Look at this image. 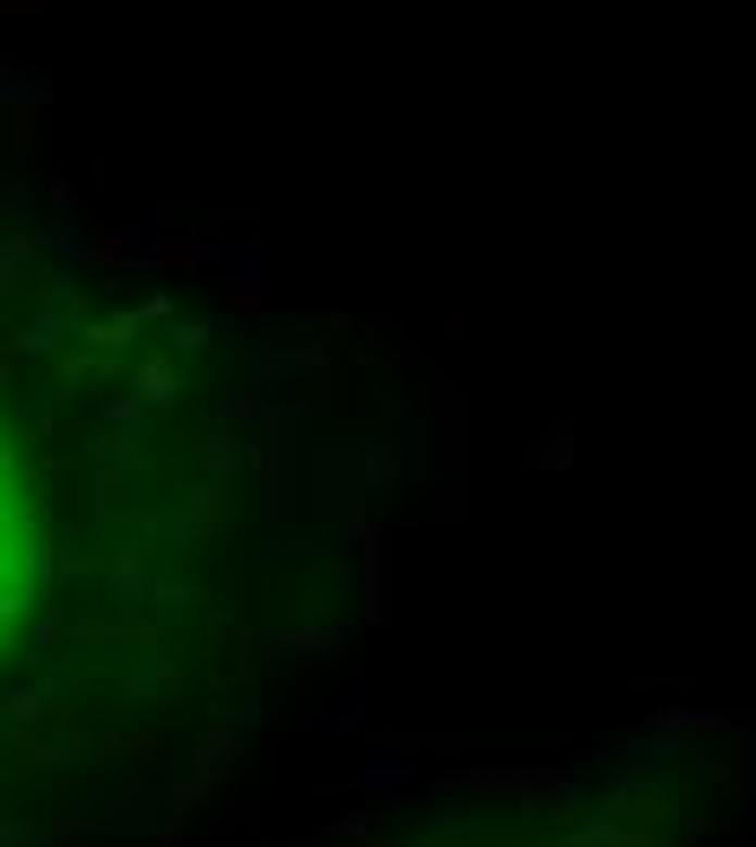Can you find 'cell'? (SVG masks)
<instances>
[{"instance_id":"1","label":"cell","mask_w":756,"mask_h":847,"mask_svg":"<svg viewBox=\"0 0 756 847\" xmlns=\"http://www.w3.org/2000/svg\"><path fill=\"white\" fill-rule=\"evenodd\" d=\"M33 568H39V509L20 470V444L0 424V639L33 594Z\"/></svg>"}]
</instances>
